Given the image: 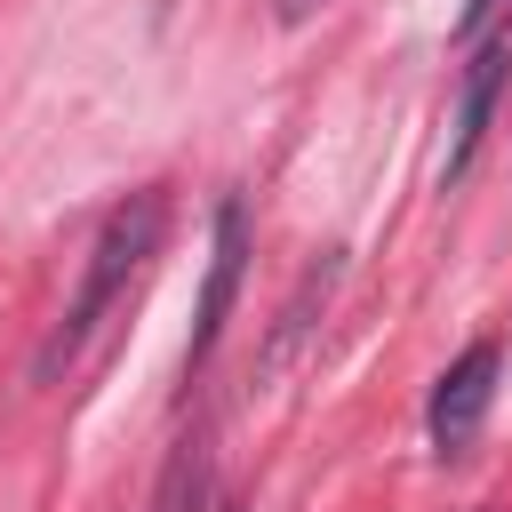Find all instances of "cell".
I'll list each match as a JSON object with an SVG mask.
<instances>
[{
  "mask_svg": "<svg viewBox=\"0 0 512 512\" xmlns=\"http://www.w3.org/2000/svg\"><path fill=\"white\" fill-rule=\"evenodd\" d=\"M160 232H168V192L160 184H144V192H128L112 216H104V232H96V248H88V272H80V296L64 304V320L40 336V352H32V384H56L80 352H88V336L104 328V312L128 296V280L152 264V248H160Z\"/></svg>",
  "mask_w": 512,
  "mask_h": 512,
  "instance_id": "cell-1",
  "label": "cell"
},
{
  "mask_svg": "<svg viewBox=\"0 0 512 512\" xmlns=\"http://www.w3.org/2000/svg\"><path fill=\"white\" fill-rule=\"evenodd\" d=\"M240 272H248V208L240 200H216V240H208V280H200V312H192V344H184V376L216 352L224 320H232V296H240Z\"/></svg>",
  "mask_w": 512,
  "mask_h": 512,
  "instance_id": "cell-2",
  "label": "cell"
},
{
  "mask_svg": "<svg viewBox=\"0 0 512 512\" xmlns=\"http://www.w3.org/2000/svg\"><path fill=\"white\" fill-rule=\"evenodd\" d=\"M496 368H504V344H496V336L464 344V352L440 368L432 408H424V424H432V440H440V448H464V440L480 432V416H488V400H496Z\"/></svg>",
  "mask_w": 512,
  "mask_h": 512,
  "instance_id": "cell-3",
  "label": "cell"
},
{
  "mask_svg": "<svg viewBox=\"0 0 512 512\" xmlns=\"http://www.w3.org/2000/svg\"><path fill=\"white\" fill-rule=\"evenodd\" d=\"M504 64H512V32L480 40V56H472V72H464V96H456L448 176H464V168H472V152H480V136H488V112H496V88H504Z\"/></svg>",
  "mask_w": 512,
  "mask_h": 512,
  "instance_id": "cell-4",
  "label": "cell"
},
{
  "mask_svg": "<svg viewBox=\"0 0 512 512\" xmlns=\"http://www.w3.org/2000/svg\"><path fill=\"white\" fill-rule=\"evenodd\" d=\"M200 496H208V456H200V440H184V448L168 456V472H160V488H152L144 512H192Z\"/></svg>",
  "mask_w": 512,
  "mask_h": 512,
  "instance_id": "cell-5",
  "label": "cell"
},
{
  "mask_svg": "<svg viewBox=\"0 0 512 512\" xmlns=\"http://www.w3.org/2000/svg\"><path fill=\"white\" fill-rule=\"evenodd\" d=\"M480 16H496V0H464V16H456V32H472Z\"/></svg>",
  "mask_w": 512,
  "mask_h": 512,
  "instance_id": "cell-6",
  "label": "cell"
},
{
  "mask_svg": "<svg viewBox=\"0 0 512 512\" xmlns=\"http://www.w3.org/2000/svg\"><path fill=\"white\" fill-rule=\"evenodd\" d=\"M216 512H240V504H216Z\"/></svg>",
  "mask_w": 512,
  "mask_h": 512,
  "instance_id": "cell-7",
  "label": "cell"
},
{
  "mask_svg": "<svg viewBox=\"0 0 512 512\" xmlns=\"http://www.w3.org/2000/svg\"><path fill=\"white\" fill-rule=\"evenodd\" d=\"M288 8H312V0H288Z\"/></svg>",
  "mask_w": 512,
  "mask_h": 512,
  "instance_id": "cell-8",
  "label": "cell"
}]
</instances>
